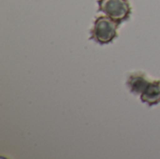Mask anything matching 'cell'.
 Wrapping results in <instances>:
<instances>
[{
  "mask_svg": "<svg viewBox=\"0 0 160 159\" xmlns=\"http://www.w3.org/2000/svg\"><path fill=\"white\" fill-rule=\"evenodd\" d=\"M119 23L108 16H100L96 19L91 31V38L99 44L111 43L117 37Z\"/></svg>",
  "mask_w": 160,
  "mask_h": 159,
  "instance_id": "obj_1",
  "label": "cell"
},
{
  "mask_svg": "<svg viewBox=\"0 0 160 159\" xmlns=\"http://www.w3.org/2000/svg\"><path fill=\"white\" fill-rule=\"evenodd\" d=\"M98 4L99 11L119 24L130 17L131 7L128 0H98Z\"/></svg>",
  "mask_w": 160,
  "mask_h": 159,
  "instance_id": "obj_2",
  "label": "cell"
},
{
  "mask_svg": "<svg viewBox=\"0 0 160 159\" xmlns=\"http://www.w3.org/2000/svg\"><path fill=\"white\" fill-rule=\"evenodd\" d=\"M141 100L149 106L160 103V81L150 82L141 95Z\"/></svg>",
  "mask_w": 160,
  "mask_h": 159,
  "instance_id": "obj_3",
  "label": "cell"
},
{
  "mask_svg": "<svg viewBox=\"0 0 160 159\" xmlns=\"http://www.w3.org/2000/svg\"><path fill=\"white\" fill-rule=\"evenodd\" d=\"M149 82H150L143 73L136 72L128 77L127 84L131 93L135 95H142L147 87V85L149 84Z\"/></svg>",
  "mask_w": 160,
  "mask_h": 159,
  "instance_id": "obj_4",
  "label": "cell"
}]
</instances>
